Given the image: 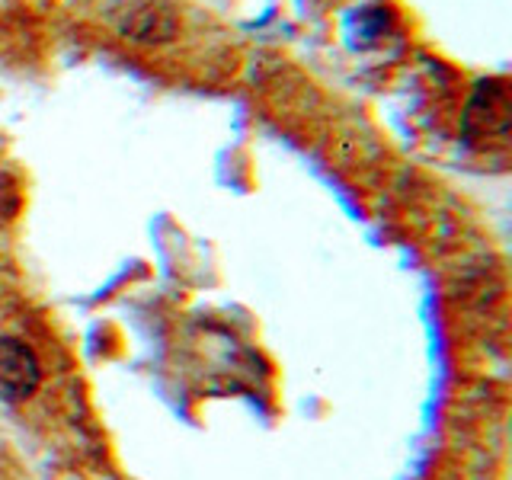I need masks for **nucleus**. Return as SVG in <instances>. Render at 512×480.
<instances>
[{"mask_svg": "<svg viewBox=\"0 0 512 480\" xmlns=\"http://www.w3.org/2000/svg\"><path fill=\"white\" fill-rule=\"evenodd\" d=\"M109 23L135 45H167L180 32V10L173 0H112Z\"/></svg>", "mask_w": 512, "mask_h": 480, "instance_id": "f257e3e1", "label": "nucleus"}, {"mask_svg": "<svg viewBox=\"0 0 512 480\" xmlns=\"http://www.w3.org/2000/svg\"><path fill=\"white\" fill-rule=\"evenodd\" d=\"M39 362L20 343L4 336L0 340V394L10 400H23L39 388Z\"/></svg>", "mask_w": 512, "mask_h": 480, "instance_id": "7ed1b4c3", "label": "nucleus"}, {"mask_svg": "<svg viewBox=\"0 0 512 480\" xmlns=\"http://www.w3.org/2000/svg\"><path fill=\"white\" fill-rule=\"evenodd\" d=\"M509 125H512V100L506 80H484L477 84L468 112H464V135L471 141L496 144L506 148L509 144Z\"/></svg>", "mask_w": 512, "mask_h": 480, "instance_id": "f03ea898", "label": "nucleus"}]
</instances>
